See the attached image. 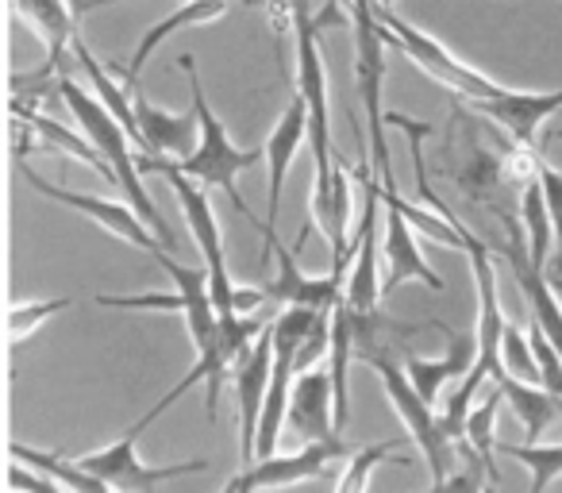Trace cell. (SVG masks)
<instances>
[{
  "label": "cell",
  "instance_id": "cell-1",
  "mask_svg": "<svg viewBox=\"0 0 562 493\" xmlns=\"http://www.w3.org/2000/svg\"><path fill=\"white\" fill-rule=\"evenodd\" d=\"M293 47H297V93L308 104V150H313V224L321 235L331 232V173H336V143H331L328 120V70L321 55V20L305 12L301 0H293Z\"/></svg>",
  "mask_w": 562,
  "mask_h": 493
},
{
  "label": "cell",
  "instance_id": "cell-2",
  "mask_svg": "<svg viewBox=\"0 0 562 493\" xmlns=\"http://www.w3.org/2000/svg\"><path fill=\"white\" fill-rule=\"evenodd\" d=\"M55 93H58V101H63L66 109L74 112V120H78L81 132L93 139V147L104 155V163H109V170H112V186L124 189V201H132L135 212H139V216L158 232V239H162L166 247H173L170 224L158 216V204L150 201L147 186H143V178H139L143 155H147V150H143L139 143L132 139V132H127V127L120 124L116 116H112L109 104H104L101 97L86 93V89H81L74 78H63V74H58Z\"/></svg>",
  "mask_w": 562,
  "mask_h": 493
},
{
  "label": "cell",
  "instance_id": "cell-31",
  "mask_svg": "<svg viewBox=\"0 0 562 493\" xmlns=\"http://www.w3.org/2000/svg\"><path fill=\"white\" fill-rule=\"evenodd\" d=\"M536 178L543 181L547 209H551V220H554V251H562V173L554 170L547 158H539V150H536Z\"/></svg>",
  "mask_w": 562,
  "mask_h": 493
},
{
  "label": "cell",
  "instance_id": "cell-35",
  "mask_svg": "<svg viewBox=\"0 0 562 493\" xmlns=\"http://www.w3.org/2000/svg\"><path fill=\"white\" fill-rule=\"evenodd\" d=\"M378 4H382V9H397V0H378Z\"/></svg>",
  "mask_w": 562,
  "mask_h": 493
},
{
  "label": "cell",
  "instance_id": "cell-18",
  "mask_svg": "<svg viewBox=\"0 0 562 493\" xmlns=\"http://www.w3.org/2000/svg\"><path fill=\"white\" fill-rule=\"evenodd\" d=\"M278 255V274L266 282V298L270 305H313V309H336V301L344 298V278L339 274H324L313 278L297 267L290 247H281L273 243L270 247V259Z\"/></svg>",
  "mask_w": 562,
  "mask_h": 493
},
{
  "label": "cell",
  "instance_id": "cell-33",
  "mask_svg": "<svg viewBox=\"0 0 562 493\" xmlns=\"http://www.w3.org/2000/svg\"><path fill=\"white\" fill-rule=\"evenodd\" d=\"M547 278H551L554 293H559V301H562V270H547Z\"/></svg>",
  "mask_w": 562,
  "mask_h": 493
},
{
  "label": "cell",
  "instance_id": "cell-6",
  "mask_svg": "<svg viewBox=\"0 0 562 493\" xmlns=\"http://www.w3.org/2000/svg\"><path fill=\"white\" fill-rule=\"evenodd\" d=\"M155 262L173 278V293H135V298H116V293H101L97 305L109 309H178L193 347H204L220 324L216 301H212V278L209 267H186V262L170 259V255H155Z\"/></svg>",
  "mask_w": 562,
  "mask_h": 493
},
{
  "label": "cell",
  "instance_id": "cell-34",
  "mask_svg": "<svg viewBox=\"0 0 562 493\" xmlns=\"http://www.w3.org/2000/svg\"><path fill=\"white\" fill-rule=\"evenodd\" d=\"M547 270H562V251L551 255V267H547Z\"/></svg>",
  "mask_w": 562,
  "mask_h": 493
},
{
  "label": "cell",
  "instance_id": "cell-24",
  "mask_svg": "<svg viewBox=\"0 0 562 493\" xmlns=\"http://www.w3.org/2000/svg\"><path fill=\"white\" fill-rule=\"evenodd\" d=\"M520 224H524V239H528V255L536 267H551V247H554V220L547 209L543 197V181L531 173L524 178V193H520Z\"/></svg>",
  "mask_w": 562,
  "mask_h": 493
},
{
  "label": "cell",
  "instance_id": "cell-26",
  "mask_svg": "<svg viewBox=\"0 0 562 493\" xmlns=\"http://www.w3.org/2000/svg\"><path fill=\"white\" fill-rule=\"evenodd\" d=\"M501 405H505V393H501L497 378H493V382L482 390V397H477V405L470 408V416H467V444L482 455V462L490 467L493 482H501L497 467H493V451H497V408Z\"/></svg>",
  "mask_w": 562,
  "mask_h": 493
},
{
  "label": "cell",
  "instance_id": "cell-14",
  "mask_svg": "<svg viewBox=\"0 0 562 493\" xmlns=\"http://www.w3.org/2000/svg\"><path fill=\"white\" fill-rule=\"evenodd\" d=\"M347 455L344 439H308L301 451L293 455H262L255 459V467L239 470V474L227 482V490H266V485H293V482H308V478H324L328 467L336 459Z\"/></svg>",
  "mask_w": 562,
  "mask_h": 493
},
{
  "label": "cell",
  "instance_id": "cell-10",
  "mask_svg": "<svg viewBox=\"0 0 562 493\" xmlns=\"http://www.w3.org/2000/svg\"><path fill=\"white\" fill-rule=\"evenodd\" d=\"M143 428H147L143 421L132 424V428L124 432V439L101 447V451L78 455V462L86 470H93V474L101 478L109 490H127V493L155 490V485L173 482V478H181V474H201V470H209V462H204V459L173 462V467H147V462L135 455V444H139V432Z\"/></svg>",
  "mask_w": 562,
  "mask_h": 493
},
{
  "label": "cell",
  "instance_id": "cell-21",
  "mask_svg": "<svg viewBox=\"0 0 562 493\" xmlns=\"http://www.w3.org/2000/svg\"><path fill=\"white\" fill-rule=\"evenodd\" d=\"M227 12V0H186V4H178V9L170 12V16L162 20V24L147 27L139 40V47H135L132 63H127V74H124V86L135 89V81H139L143 66L150 63V55H155L158 47H162L170 35L186 32V27H201V24H212V20H220Z\"/></svg>",
  "mask_w": 562,
  "mask_h": 493
},
{
  "label": "cell",
  "instance_id": "cell-27",
  "mask_svg": "<svg viewBox=\"0 0 562 493\" xmlns=\"http://www.w3.org/2000/svg\"><path fill=\"white\" fill-rule=\"evenodd\" d=\"M497 451L531 470V493H543L554 478H562V444L539 447L528 439V444H497Z\"/></svg>",
  "mask_w": 562,
  "mask_h": 493
},
{
  "label": "cell",
  "instance_id": "cell-28",
  "mask_svg": "<svg viewBox=\"0 0 562 493\" xmlns=\"http://www.w3.org/2000/svg\"><path fill=\"white\" fill-rule=\"evenodd\" d=\"M405 444H413V436L405 432V439H382V444H370V447H359L347 462L344 478H339V493H359L370 485V470L378 467L382 459H390L393 451H401Z\"/></svg>",
  "mask_w": 562,
  "mask_h": 493
},
{
  "label": "cell",
  "instance_id": "cell-23",
  "mask_svg": "<svg viewBox=\"0 0 562 493\" xmlns=\"http://www.w3.org/2000/svg\"><path fill=\"white\" fill-rule=\"evenodd\" d=\"M493 378H497L501 393H505V405L513 408L516 421L524 424V439L536 444L554 421H562V397H554L547 385L524 382V378H513V374H505V370Z\"/></svg>",
  "mask_w": 562,
  "mask_h": 493
},
{
  "label": "cell",
  "instance_id": "cell-12",
  "mask_svg": "<svg viewBox=\"0 0 562 493\" xmlns=\"http://www.w3.org/2000/svg\"><path fill=\"white\" fill-rule=\"evenodd\" d=\"M273 374V332L266 328L250 344V351L235 362V397H239V467H255L258 459V421H262L266 390Z\"/></svg>",
  "mask_w": 562,
  "mask_h": 493
},
{
  "label": "cell",
  "instance_id": "cell-20",
  "mask_svg": "<svg viewBox=\"0 0 562 493\" xmlns=\"http://www.w3.org/2000/svg\"><path fill=\"white\" fill-rule=\"evenodd\" d=\"M12 109H16V116L24 120L20 127H27L32 135H40V139L27 147V143H20L16 147V158H24L27 150H47V155H70V158H78L81 166H93L97 173H104V178L112 181V170H109V163H104V155L93 147V139H89L86 132H70V127H63L58 120H50V116H40L35 109H27L24 101H12Z\"/></svg>",
  "mask_w": 562,
  "mask_h": 493
},
{
  "label": "cell",
  "instance_id": "cell-25",
  "mask_svg": "<svg viewBox=\"0 0 562 493\" xmlns=\"http://www.w3.org/2000/svg\"><path fill=\"white\" fill-rule=\"evenodd\" d=\"M12 459H20L24 467H35L43 474H50L66 493H109V485L86 470L78 459H63L58 451H40V447H24V444H12Z\"/></svg>",
  "mask_w": 562,
  "mask_h": 493
},
{
  "label": "cell",
  "instance_id": "cell-16",
  "mask_svg": "<svg viewBox=\"0 0 562 493\" xmlns=\"http://www.w3.org/2000/svg\"><path fill=\"white\" fill-rule=\"evenodd\" d=\"M482 120H493L497 132H505L508 139H516L520 147L536 150V135L547 124V116L562 109V89L554 93H524V89H505L493 101L470 104Z\"/></svg>",
  "mask_w": 562,
  "mask_h": 493
},
{
  "label": "cell",
  "instance_id": "cell-11",
  "mask_svg": "<svg viewBox=\"0 0 562 493\" xmlns=\"http://www.w3.org/2000/svg\"><path fill=\"white\" fill-rule=\"evenodd\" d=\"M308 139V104L301 93H293L290 109L281 112L278 124H273L270 139H266L262 155H266V220H262V262L270 259V247L278 243V204H281V189H285V173H290L293 158H297L301 143Z\"/></svg>",
  "mask_w": 562,
  "mask_h": 493
},
{
  "label": "cell",
  "instance_id": "cell-17",
  "mask_svg": "<svg viewBox=\"0 0 562 493\" xmlns=\"http://www.w3.org/2000/svg\"><path fill=\"white\" fill-rule=\"evenodd\" d=\"M290 428L308 439H339L336 424V382L331 370H301L290 393Z\"/></svg>",
  "mask_w": 562,
  "mask_h": 493
},
{
  "label": "cell",
  "instance_id": "cell-29",
  "mask_svg": "<svg viewBox=\"0 0 562 493\" xmlns=\"http://www.w3.org/2000/svg\"><path fill=\"white\" fill-rule=\"evenodd\" d=\"M501 370L524 378V382H539L536 347H531V336H524V328H516V324H505V336H501Z\"/></svg>",
  "mask_w": 562,
  "mask_h": 493
},
{
  "label": "cell",
  "instance_id": "cell-15",
  "mask_svg": "<svg viewBox=\"0 0 562 493\" xmlns=\"http://www.w3.org/2000/svg\"><path fill=\"white\" fill-rule=\"evenodd\" d=\"M135 116H139L143 139H147L150 158L143 155V170L162 173L170 163H181L186 155H193L201 143V120L193 112H166L158 104H150L143 93H135Z\"/></svg>",
  "mask_w": 562,
  "mask_h": 493
},
{
  "label": "cell",
  "instance_id": "cell-3",
  "mask_svg": "<svg viewBox=\"0 0 562 493\" xmlns=\"http://www.w3.org/2000/svg\"><path fill=\"white\" fill-rule=\"evenodd\" d=\"M178 66L186 70L189 78V93H193V109H196V120H201V143H196L193 155H186L178 163L181 173H189V178H196L204 189H224L227 201H232V209L239 212V216H247V224H255L258 232H262V220L250 216L247 201L239 197V186H235V178H239L243 170H250L255 163H266L262 150H243L232 143V135H227V127L220 124V116L212 112L209 97H204V86L201 78H196V58L193 55H181Z\"/></svg>",
  "mask_w": 562,
  "mask_h": 493
},
{
  "label": "cell",
  "instance_id": "cell-32",
  "mask_svg": "<svg viewBox=\"0 0 562 493\" xmlns=\"http://www.w3.org/2000/svg\"><path fill=\"white\" fill-rule=\"evenodd\" d=\"M9 485L12 490H35V493H58L63 490V485H58L50 474H43V470L32 467V474H27L24 462H16V467L9 470Z\"/></svg>",
  "mask_w": 562,
  "mask_h": 493
},
{
  "label": "cell",
  "instance_id": "cell-19",
  "mask_svg": "<svg viewBox=\"0 0 562 493\" xmlns=\"http://www.w3.org/2000/svg\"><path fill=\"white\" fill-rule=\"evenodd\" d=\"M439 332L447 336V351L443 359H420V355H405V370L413 378V385L420 390V397H428L431 405L439 401L447 382L454 378H467L477 362V332H454L447 324H439Z\"/></svg>",
  "mask_w": 562,
  "mask_h": 493
},
{
  "label": "cell",
  "instance_id": "cell-8",
  "mask_svg": "<svg viewBox=\"0 0 562 493\" xmlns=\"http://www.w3.org/2000/svg\"><path fill=\"white\" fill-rule=\"evenodd\" d=\"M162 178L170 181L173 197H178L181 212H186V224L193 232L196 251H201L204 267L212 278V301H216V313H235V282L227 278V259H224V232L216 224V212H212L209 189L196 178L178 170V163H170L162 170Z\"/></svg>",
  "mask_w": 562,
  "mask_h": 493
},
{
  "label": "cell",
  "instance_id": "cell-5",
  "mask_svg": "<svg viewBox=\"0 0 562 493\" xmlns=\"http://www.w3.org/2000/svg\"><path fill=\"white\" fill-rule=\"evenodd\" d=\"M262 332L266 328H262V321H258V316H250V313H220V324H216V332H212V339L204 347H196V367L189 370V374L181 378V382L173 385V390L166 393V397L158 401L147 416H143V424H155L158 416H162L166 408L181 397V393L193 390V385H204V408H209V421H216L220 390H224V382L235 374V362L250 351V344H255Z\"/></svg>",
  "mask_w": 562,
  "mask_h": 493
},
{
  "label": "cell",
  "instance_id": "cell-7",
  "mask_svg": "<svg viewBox=\"0 0 562 493\" xmlns=\"http://www.w3.org/2000/svg\"><path fill=\"white\" fill-rule=\"evenodd\" d=\"M378 16H382L385 40H390L397 51H405V55L413 58V63L420 66L428 78H436L439 86L451 89L462 104L493 101V97H501L508 89V86H497L493 78H485V74L470 70V66L459 63V58H454L443 43L431 40V35L420 32V27H413L408 20H401L393 9H382V4H378Z\"/></svg>",
  "mask_w": 562,
  "mask_h": 493
},
{
  "label": "cell",
  "instance_id": "cell-4",
  "mask_svg": "<svg viewBox=\"0 0 562 493\" xmlns=\"http://www.w3.org/2000/svg\"><path fill=\"white\" fill-rule=\"evenodd\" d=\"M370 367H374V370H378V378H382L385 397H390L393 413L401 416V424H405V432L413 436V444L420 447V455L428 459L431 485L447 490V482H451L454 467L462 462L459 439H454L451 432L443 428V421H439V413L431 408V401H428V397H420V390L413 385L408 370L401 367V362L393 359L390 351L374 355V359H370Z\"/></svg>",
  "mask_w": 562,
  "mask_h": 493
},
{
  "label": "cell",
  "instance_id": "cell-22",
  "mask_svg": "<svg viewBox=\"0 0 562 493\" xmlns=\"http://www.w3.org/2000/svg\"><path fill=\"white\" fill-rule=\"evenodd\" d=\"M16 9L27 16V24L40 32L43 47H47V66L43 70L58 74L66 51H74L78 40V12H74L70 0H16Z\"/></svg>",
  "mask_w": 562,
  "mask_h": 493
},
{
  "label": "cell",
  "instance_id": "cell-9",
  "mask_svg": "<svg viewBox=\"0 0 562 493\" xmlns=\"http://www.w3.org/2000/svg\"><path fill=\"white\" fill-rule=\"evenodd\" d=\"M16 170H20V178L35 189V193H43V197H50V201L66 204V209L81 212V216H89L93 224H101L104 232H112L116 239H124L127 247H139V251L150 255V259H155V255H162V251H170V247L158 239L155 227H150L147 220L135 212L132 201L120 204V201H104V197L78 193V189H63V186H55V181L43 178V173H35L24 158H16Z\"/></svg>",
  "mask_w": 562,
  "mask_h": 493
},
{
  "label": "cell",
  "instance_id": "cell-30",
  "mask_svg": "<svg viewBox=\"0 0 562 493\" xmlns=\"http://www.w3.org/2000/svg\"><path fill=\"white\" fill-rule=\"evenodd\" d=\"M63 309H70V298H50V301H16L9 309V336L12 344H24L27 336L43 328L50 316H58Z\"/></svg>",
  "mask_w": 562,
  "mask_h": 493
},
{
  "label": "cell",
  "instance_id": "cell-13",
  "mask_svg": "<svg viewBox=\"0 0 562 493\" xmlns=\"http://www.w3.org/2000/svg\"><path fill=\"white\" fill-rule=\"evenodd\" d=\"M382 197H385V216H382V224H385V232H382V259H385L382 290H385V298L405 282H420L439 293L443 290V278L424 262L420 247H416V235H413V220L401 212V193H390V189H385Z\"/></svg>",
  "mask_w": 562,
  "mask_h": 493
}]
</instances>
